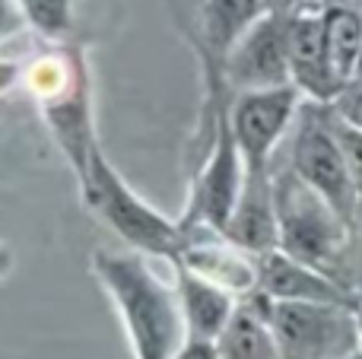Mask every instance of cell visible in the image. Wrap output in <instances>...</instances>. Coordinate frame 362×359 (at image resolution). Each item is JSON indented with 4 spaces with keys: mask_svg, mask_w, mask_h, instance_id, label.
Wrapping results in <instances>:
<instances>
[{
    "mask_svg": "<svg viewBox=\"0 0 362 359\" xmlns=\"http://www.w3.org/2000/svg\"><path fill=\"white\" fill-rule=\"evenodd\" d=\"M93 273L124 324L134 359H175L191 341L178 283L172 290L144 254L95 252Z\"/></svg>",
    "mask_w": 362,
    "mask_h": 359,
    "instance_id": "6da1fadb",
    "label": "cell"
},
{
    "mask_svg": "<svg viewBox=\"0 0 362 359\" xmlns=\"http://www.w3.org/2000/svg\"><path fill=\"white\" fill-rule=\"evenodd\" d=\"M25 86L35 95L42 118L54 143L61 146L80 188H86L93 156L99 150L93 131V105H89V73L80 48H61L38 57L25 73Z\"/></svg>",
    "mask_w": 362,
    "mask_h": 359,
    "instance_id": "7a4b0ae2",
    "label": "cell"
},
{
    "mask_svg": "<svg viewBox=\"0 0 362 359\" xmlns=\"http://www.w3.org/2000/svg\"><path fill=\"white\" fill-rule=\"evenodd\" d=\"M280 359H346L362 350L356 305L312 299H267L257 293Z\"/></svg>",
    "mask_w": 362,
    "mask_h": 359,
    "instance_id": "3957f363",
    "label": "cell"
},
{
    "mask_svg": "<svg viewBox=\"0 0 362 359\" xmlns=\"http://www.w3.org/2000/svg\"><path fill=\"white\" fill-rule=\"evenodd\" d=\"M80 194H83V201L99 216H105L108 226L124 242H131L137 252L156 254V258H172V261L181 258V252H185V245H187L185 226L172 223L169 216H163L156 207H150V204L118 175V169L108 163L102 150H95L93 172H89L86 188H80Z\"/></svg>",
    "mask_w": 362,
    "mask_h": 359,
    "instance_id": "277c9868",
    "label": "cell"
},
{
    "mask_svg": "<svg viewBox=\"0 0 362 359\" xmlns=\"http://www.w3.org/2000/svg\"><path fill=\"white\" fill-rule=\"evenodd\" d=\"M276 213H280V248L312 267L327 271L346 245L350 220L337 213L315 188H308L293 169L276 178Z\"/></svg>",
    "mask_w": 362,
    "mask_h": 359,
    "instance_id": "5b68a950",
    "label": "cell"
},
{
    "mask_svg": "<svg viewBox=\"0 0 362 359\" xmlns=\"http://www.w3.org/2000/svg\"><path fill=\"white\" fill-rule=\"evenodd\" d=\"M293 172L308 188L318 191L344 220H356L359 191L353 184L350 165L331 127L327 102L305 99V105L299 108L293 134Z\"/></svg>",
    "mask_w": 362,
    "mask_h": 359,
    "instance_id": "8992f818",
    "label": "cell"
},
{
    "mask_svg": "<svg viewBox=\"0 0 362 359\" xmlns=\"http://www.w3.org/2000/svg\"><path fill=\"white\" fill-rule=\"evenodd\" d=\"M245 172H248V163H245L242 146L232 134L229 112H219L213 121V140L206 159L191 184V201H187V213L181 226L210 229V233L226 235L245 188Z\"/></svg>",
    "mask_w": 362,
    "mask_h": 359,
    "instance_id": "52a82bcc",
    "label": "cell"
},
{
    "mask_svg": "<svg viewBox=\"0 0 362 359\" xmlns=\"http://www.w3.org/2000/svg\"><path fill=\"white\" fill-rule=\"evenodd\" d=\"M223 83L235 93L248 89H270L293 83L289 67V35L286 10H267L235 45L223 61Z\"/></svg>",
    "mask_w": 362,
    "mask_h": 359,
    "instance_id": "ba28073f",
    "label": "cell"
},
{
    "mask_svg": "<svg viewBox=\"0 0 362 359\" xmlns=\"http://www.w3.org/2000/svg\"><path fill=\"white\" fill-rule=\"evenodd\" d=\"M302 108V89L296 83L238 93L229 108V124L248 165H270L276 143L296 124Z\"/></svg>",
    "mask_w": 362,
    "mask_h": 359,
    "instance_id": "9c48e42d",
    "label": "cell"
},
{
    "mask_svg": "<svg viewBox=\"0 0 362 359\" xmlns=\"http://www.w3.org/2000/svg\"><path fill=\"white\" fill-rule=\"evenodd\" d=\"M325 4L327 0H296L286 10L293 83L312 102H334L344 89L340 76L334 73L331 54H327Z\"/></svg>",
    "mask_w": 362,
    "mask_h": 359,
    "instance_id": "30bf717a",
    "label": "cell"
},
{
    "mask_svg": "<svg viewBox=\"0 0 362 359\" xmlns=\"http://www.w3.org/2000/svg\"><path fill=\"white\" fill-rule=\"evenodd\" d=\"M226 239L255 258L280 248V213H276V188L270 165H248L245 188L226 229Z\"/></svg>",
    "mask_w": 362,
    "mask_h": 359,
    "instance_id": "8fae6325",
    "label": "cell"
},
{
    "mask_svg": "<svg viewBox=\"0 0 362 359\" xmlns=\"http://www.w3.org/2000/svg\"><path fill=\"white\" fill-rule=\"evenodd\" d=\"M257 267H261V283H257L255 293H264L267 299H312V302L356 305L350 299V293L327 271L293 258V254H286L283 248H274V252L261 254Z\"/></svg>",
    "mask_w": 362,
    "mask_h": 359,
    "instance_id": "7c38bea8",
    "label": "cell"
},
{
    "mask_svg": "<svg viewBox=\"0 0 362 359\" xmlns=\"http://www.w3.org/2000/svg\"><path fill=\"white\" fill-rule=\"evenodd\" d=\"M267 10H274L270 0H200V42L213 89L223 80V61L229 48Z\"/></svg>",
    "mask_w": 362,
    "mask_h": 359,
    "instance_id": "4fadbf2b",
    "label": "cell"
},
{
    "mask_svg": "<svg viewBox=\"0 0 362 359\" xmlns=\"http://www.w3.org/2000/svg\"><path fill=\"white\" fill-rule=\"evenodd\" d=\"M175 264L187 267V271L200 273V277L213 280V283L226 286L229 293L242 296V293L257 290L261 283V267L257 258L248 254L245 248H238L235 242H229L226 235H219V242H191L187 239L185 252Z\"/></svg>",
    "mask_w": 362,
    "mask_h": 359,
    "instance_id": "5bb4252c",
    "label": "cell"
},
{
    "mask_svg": "<svg viewBox=\"0 0 362 359\" xmlns=\"http://www.w3.org/2000/svg\"><path fill=\"white\" fill-rule=\"evenodd\" d=\"M175 271L181 305H185L187 318V334L197 337V341H219V334L226 331L229 318L238 309L235 293H229L226 286L213 283V280L200 277V273L187 271L181 264H175Z\"/></svg>",
    "mask_w": 362,
    "mask_h": 359,
    "instance_id": "9a60e30c",
    "label": "cell"
},
{
    "mask_svg": "<svg viewBox=\"0 0 362 359\" xmlns=\"http://www.w3.org/2000/svg\"><path fill=\"white\" fill-rule=\"evenodd\" d=\"M325 35L334 73L340 83H350L362 57V6L356 0H327L325 4Z\"/></svg>",
    "mask_w": 362,
    "mask_h": 359,
    "instance_id": "2e32d148",
    "label": "cell"
},
{
    "mask_svg": "<svg viewBox=\"0 0 362 359\" xmlns=\"http://www.w3.org/2000/svg\"><path fill=\"white\" fill-rule=\"evenodd\" d=\"M223 359H280L270 322L261 305H238L216 341Z\"/></svg>",
    "mask_w": 362,
    "mask_h": 359,
    "instance_id": "e0dca14e",
    "label": "cell"
},
{
    "mask_svg": "<svg viewBox=\"0 0 362 359\" xmlns=\"http://www.w3.org/2000/svg\"><path fill=\"white\" fill-rule=\"evenodd\" d=\"M23 19L38 32L51 38H67L74 29V0H16Z\"/></svg>",
    "mask_w": 362,
    "mask_h": 359,
    "instance_id": "ac0fdd59",
    "label": "cell"
},
{
    "mask_svg": "<svg viewBox=\"0 0 362 359\" xmlns=\"http://www.w3.org/2000/svg\"><path fill=\"white\" fill-rule=\"evenodd\" d=\"M327 112H331V127L337 134V143L346 156V165H350L353 184H356V191L362 194V127L346 121L340 112H334V105H327Z\"/></svg>",
    "mask_w": 362,
    "mask_h": 359,
    "instance_id": "d6986e66",
    "label": "cell"
},
{
    "mask_svg": "<svg viewBox=\"0 0 362 359\" xmlns=\"http://www.w3.org/2000/svg\"><path fill=\"white\" fill-rule=\"evenodd\" d=\"M327 105H334V112H340L346 121H353L356 127H362V80L359 76H353V80L340 89L337 99L327 102Z\"/></svg>",
    "mask_w": 362,
    "mask_h": 359,
    "instance_id": "ffe728a7",
    "label": "cell"
},
{
    "mask_svg": "<svg viewBox=\"0 0 362 359\" xmlns=\"http://www.w3.org/2000/svg\"><path fill=\"white\" fill-rule=\"evenodd\" d=\"M175 359H223V356H219L216 341H197V337H191V341L178 350Z\"/></svg>",
    "mask_w": 362,
    "mask_h": 359,
    "instance_id": "44dd1931",
    "label": "cell"
},
{
    "mask_svg": "<svg viewBox=\"0 0 362 359\" xmlns=\"http://www.w3.org/2000/svg\"><path fill=\"white\" fill-rule=\"evenodd\" d=\"M356 322H359V337H362V302H356Z\"/></svg>",
    "mask_w": 362,
    "mask_h": 359,
    "instance_id": "7402d4cb",
    "label": "cell"
},
{
    "mask_svg": "<svg viewBox=\"0 0 362 359\" xmlns=\"http://www.w3.org/2000/svg\"><path fill=\"white\" fill-rule=\"evenodd\" d=\"M356 220L362 223V194H359V207H356Z\"/></svg>",
    "mask_w": 362,
    "mask_h": 359,
    "instance_id": "603a6c76",
    "label": "cell"
},
{
    "mask_svg": "<svg viewBox=\"0 0 362 359\" xmlns=\"http://www.w3.org/2000/svg\"><path fill=\"white\" fill-rule=\"evenodd\" d=\"M346 359H362V350H356V353H353V356H346Z\"/></svg>",
    "mask_w": 362,
    "mask_h": 359,
    "instance_id": "cb8c5ba5",
    "label": "cell"
},
{
    "mask_svg": "<svg viewBox=\"0 0 362 359\" xmlns=\"http://www.w3.org/2000/svg\"><path fill=\"white\" fill-rule=\"evenodd\" d=\"M356 76H359V80H362V57H359V70H356Z\"/></svg>",
    "mask_w": 362,
    "mask_h": 359,
    "instance_id": "d4e9b609",
    "label": "cell"
},
{
    "mask_svg": "<svg viewBox=\"0 0 362 359\" xmlns=\"http://www.w3.org/2000/svg\"><path fill=\"white\" fill-rule=\"evenodd\" d=\"M270 6H276V0H270ZM276 10H280V6H276Z\"/></svg>",
    "mask_w": 362,
    "mask_h": 359,
    "instance_id": "484cf974",
    "label": "cell"
},
{
    "mask_svg": "<svg viewBox=\"0 0 362 359\" xmlns=\"http://www.w3.org/2000/svg\"><path fill=\"white\" fill-rule=\"evenodd\" d=\"M356 4H362V0H356Z\"/></svg>",
    "mask_w": 362,
    "mask_h": 359,
    "instance_id": "4316f807",
    "label": "cell"
},
{
    "mask_svg": "<svg viewBox=\"0 0 362 359\" xmlns=\"http://www.w3.org/2000/svg\"><path fill=\"white\" fill-rule=\"evenodd\" d=\"M293 4H296V0H293Z\"/></svg>",
    "mask_w": 362,
    "mask_h": 359,
    "instance_id": "83f0119b",
    "label": "cell"
}]
</instances>
